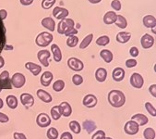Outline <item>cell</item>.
<instances>
[{"label": "cell", "instance_id": "obj_1", "mask_svg": "<svg viewBox=\"0 0 156 139\" xmlns=\"http://www.w3.org/2000/svg\"><path fill=\"white\" fill-rule=\"evenodd\" d=\"M108 102L114 108H120L126 102V96L120 90H112L108 94Z\"/></svg>", "mask_w": 156, "mask_h": 139}, {"label": "cell", "instance_id": "obj_2", "mask_svg": "<svg viewBox=\"0 0 156 139\" xmlns=\"http://www.w3.org/2000/svg\"><path fill=\"white\" fill-rule=\"evenodd\" d=\"M53 39H54V36L50 32H40L37 36V37L35 39V43L38 47H46L52 43Z\"/></svg>", "mask_w": 156, "mask_h": 139}, {"label": "cell", "instance_id": "obj_3", "mask_svg": "<svg viewBox=\"0 0 156 139\" xmlns=\"http://www.w3.org/2000/svg\"><path fill=\"white\" fill-rule=\"evenodd\" d=\"M75 26V22L72 19H64L61 20L57 25V32L59 34H65V32L69 29Z\"/></svg>", "mask_w": 156, "mask_h": 139}, {"label": "cell", "instance_id": "obj_4", "mask_svg": "<svg viewBox=\"0 0 156 139\" xmlns=\"http://www.w3.org/2000/svg\"><path fill=\"white\" fill-rule=\"evenodd\" d=\"M2 89H12V84L8 71H4L0 74V92Z\"/></svg>", "mask_w": 156, "mask_h": 139}, {"label": "cell", "instance_id": "obj_5", "mask_svg": "<svg viewBox=\"0 0 156 139\" xmlns=\"http://www.w3.org/2000/svg\"><path fill=\"white\" fill-rule=\"evenodd\" d=\"M68 66L74 72H80L84 68L83 62L77 58H69L68 59Z\"/></svg>", "mask_w": 156, "mask_h": 139}, {"label": "cell", "instance_id": "obj_6", "mask_svg": "<svg viewBox=\"0 0 156 139\" xmlns=\"http://www.w3.org/2000/svg\"><path fill=\"white\" fill-rule=\"evenodd\" d=\"M10 80H11L12 86H14L16 88H21L26 83L25 76L20 73H16Z\"/></svg>", "mask_w": 156, "mask_h": 139}, {"label": "cell", "instance_id": "obj_7", "mask_svg": "<svg viewBox=\"0 0 156 139\" xmlns=\"http://www.w3.org/2000/svg\"><path fill=\"white\" fill-rule=\"evenodd\" d=\"M139 128L140 126L138 125L137 122H135L134 121H129L126 122L124 126V132L126 133L127 134H129V135H134L136 134L138 132H139Z\"/></svg>", "mask_w": 156, "mask_h": 139}, {"label": "cell", "instance_id": "obj_8", "mask_svg": "<svg viewBox=\"0 0 156 139\" xmlns=\"http://www.w3.org/2000/svg\"><path fill=\"white\" fill-rule=\"evenodd\" d=\"M20 102L26 109H30L34 106V97L29 93H22L20 95Z\"/></svg>", "mask_w": 156, "mask_h": 139}, {"label": "cell", "instance_id": "obj_9", "mask_svg": "<svg viewBox=\"0 0 156 139\" xmlns=\"http://www.w3.org/2000/svg\"><path fill=\"white\" fill-rule=\"evenodd\" d=\"M130 85L137 89H140L144 85V80L143 77L137 73H134L131 76H130Z\"/></svg>", "mask_w": 156, "mask_h": 139}, {"label": "cell", "instance_id": "obj_10", "mask_svg": "<svg viewBox=\"0 0 156 139\" xmlns=\"http://www.w3.org/2000/svg\"><path fill=\"white\" fill-rule=\"evenodd\" d=\"M36 123L39 127L45 128L51 124V118L46 113H40L36 118Z\"/></svg>", "mask_w": 156, "mask_h": 139}, {"label": "cell", "instance_id": "obj_11", "mask_svg": "<svg viewBox=\"0 0 156 139\" xmlns=\"http://www.w3.org/2000/svg\"><path fill=\"white\" fill-rule=\"evenodd\" d=\"M97 97L94 96V95H91V94H89V95H86L82 100V104L87 107V108H93L97 105Z\"/></svg>", "mask_w": 156, "mask_h": 139}, {"label": "cell", "instance_id": "obj_12", "mask_svg": "<svg viewBox=\"0 0 156 139\" xmlns=\"http://www.w3.org/2000/svg\"><path fill=\"white\" fill-rule=\"evenodd\" d=\"M69 14V10L65 8H60V7H55L53 9V16L56 19V20H64L68 17V15Z\"/></svg>", "mask_w": 156, "mask_h": 139}, {"label": "cell", "instance_id": "obj_13", "mask_svg": "<svg viewBox=\"0 0 156 139\" xmlns=\"http://www.w3.org/2000/svg\"><path fill=\"white\" fill-rule=\"evenodd\" d=\"M140 44L144 49H149L154 45V38L152 36H151V34L145 33L140 39Z\"/></svg>", "mask_w": 156, "mask_h": 139}, {"label": "cell", "instance_id": "obj_14", "mask_svg": "<svg viewBox=\"0 0 156 139\" xmlns=\"http://www.w3.org/2000/svg\"><path fill=\"white\" fill-rule=\"evenodd\" d=\"M51 54L48 50H40L37 53V58L40 61V63L44 66V67H48L49 66V62H48V58H50Z\"/></svg>", "mask_w": 156, "mask_h": 139}, {"label": "cell", "instance_id": "obj_15", "mask_svg": "<svg viewBox=\"0 0 156 139\" xmlns=\"http://www.w3.org/2000/svg\"><path fill=\"white\" fill-rule=\"evenodd\" d=\"M112 78L115 82L123 81V79L125 78V71H124V69L120 68V67L115 68L113 73H112Z\"/></svg>", "mask_w": 156, "mask_h": 139}, {"label": "cell", "instance_id": "obj_16", "mask_svg": "<svg viewBox=\"0 0 156 139\" xmlns=\"http://www.w3.org/2000/svg\"><path fill=\"white\" fill-rule=\"evenodd\" d=\"M25 68L32 73L34 76H37L42 72V67L40 65H37L34 62H27L25 64Z\"/></svg>", "mask_w": 156, "mask_h": 139}, {"label": "cell", "instance_id": "obj_17", "mask_svg": "<svg viewBox=\"0 0 156 139\" xmlns=\"http://www.w3.org/2000/svg\"><path fill=\"white\" fill-rule=\"evenodd\" d=\"M131 121H134L135 122H137L139 126H143V125H145V124L148 123L149 119H148V117H147L146 115H144V114L137 113V114H135V115H133V116L131 117Z\"/></svg>", "mask_w": 156, "mask_h": 139}, {"label": "cell", "instance_id": "obj_18", "mask_svg": "<svg viewBox=\"0 0 156 139\" xmlns=\"http://www.w3.org/2000/svg\"><path fill=\"white\" fill-rule=\"evenodd\" d=\"M54 78V75L51 72H45L42 74L41 76V84L44 87H48Z\"/></svg>", "mask_w": 156, "mask_h": 139}, {"label": "cell", "instance_id": "obj_19", "mask_svg": "<svg viewBox=\"0 0 156 139\" xmlns=\"http://www.w3.org/2000/svg\"><path fill=\"white\" fill-rule=\"evenodd\" d=\"M131 38V34L129 32H120L116 34V41L120 44H126Z\"/></svg>", "mask_w": 156, "mask_h": 139}, {"label": "cell", "instance_id": "obj_20", "mask_svg": "<svg viewBox=\"0 0 156 139\" xmlns=\"http://www.w3.org/2000/svg\"><path fill=\"white\" fill-rule=\"evenodd\" d=\"M37 96L44 103H50L53 100L52 96L48 92L44 91V89H38L37 90Z\"/></svg>", "mask_w": 156, "mask_h": 139}, {"label": "cell", "instance_id": "obj_21", "mask_svg": "<svg viewBox=\"0 0 156 139\" xmlns=\"http://www.w3.org/2000/svg\"><path fill=\"white\" fill-rule=\"evenodd\" d=\"M42 25L48 29L50 32H54L55 29V21L51 18V17H46V18H44L42 20Z\"/></svg>", "mask_w": 156, "mask_h": 139}, {"label": "cell", "instance_id": "obj_22", "mask_svg": "<svg viewBox=\"0 0 156 139\" xmlns=\"http://www.w3.org/2000/svg\"><path fill=\"white\" fill-rule=\"evenodd\" d=\"M51 51L53 53L54 60L55 62H60L62 60V53H61V49L59 48V47L55 44H53L51 46Z\"/></svg>", "mask_w": 156, "mask_h": 139}, {"label": "cell", "instance_id": "obj_23", "mask_svg": "<svg viewBox=\"0 0 156 139\" xmlns=\"http://www.w3.org/2000/svg\"><path fill=\"white\" fill-rule=\"evenodd\" d=\"M116 13L115 11H108L105 13V15L104 16V22L107 25H110V24H113L116 21Z\"/></svg>", "mask_w": 156, "mask_h": 139}, {"label": "cell", "instance_id": "obj_24", "mask_svg": "<svg viewBox=\"0 0 156 139\" xmlns=\"http://www.w3.org/2000/svg\"><path fill=\"white\" fill-rule=\"evenodd\" d=\"M143 25L147 28H154L156 26V19L152 15H146L143 20Z\"/></svg>", "mask_w": 156, "mask_h": 139}, {"label": "cell", "instance_id": "obj_25", "mask_svg": "<svg viewBox=\"0 0 156 139\" xmlns=\"http://www.w3.org/2000/svg\"><path fill=\"white\" fill-rule=\"evenodd\" d=\"M82 128L88 133H91L92 132H94L96 130V124L93 121H90V120H86L83 122L82 123Z\"/></svg>", "mask_w": 156, "mask_h": 139}, {"label": "cell", "instance_id": "obj_26", "mask_svg": "<svg viewBox=\"0 0 156 139\" xmlns=\"http://www.w3.org/2000/svg\"><path fill=\"white\" fill-rule=\"evenodd\" d=\"M107 77V71L105 68H99L95 72V78L98 82L103 83L106 80Z\"/></svg>", "mask_w": 156, "mask_h": 139}, {"label": "cell", "instance_id": "obj_27", "mask_svg": "<svg viewBox=\"0 0 156 139\" xmlns=\"http://www.w3.org/2000/svg\"><path fill=\"white\" fill-rule=\"evenodd\" d=\"M61 107V110H62V115L64 117H69L72 113V109H71V106L68 102H62L60 105Z\"/></svg>", "mask_w": 156, "mask_h": 139}, {"label": "cell", "instance_id": "obj_28", "mask_svg": "<svg viewBox=\"0 0 156 139\" xmlns=\"http://www.w3.org/2000/svg\"><path fill=\"white\" fill-rule=\"evenodd\" d=\"M6 102H7V105L9 106V108L11 110H15L18 107V99L13 95L8 96L6 98Z\"/></svg>", "mask_w": 156, "mask_h": 139}, {"label": "cell", "instance_id": "obj_29", "mask_svg": "<svg viewBox=\"0 0 156 139\" xmlns=\"http://www.w3.org/2000/svg\"><path fill=\"white\" fill-rule=\"evenodd\" d=\"M51 116H52L53 120H55V121H57L60 119V117L62 116V110L59 105L55 106L51 109Z\"/></svg>", "mask_w": 156, "mask_h": 139}, {"label": "cell", "instance_id": "obj_30", "mask_svg": "<svg viewBox=\"0 0 156 139\" xmlns=\"http://www.w3.org/2000/svg\"><path fill=\"white\" fill-rule=\"evenodd\" d=\"M100 57L106 62L110 63L113 60V53L108 49H104L100 52Z\"/></svg>", "mask_w": 156, "mask_h": 139}, {"label": "cell", "instance_id": "obj_31", "mask_svg": "<svg viewBox=\"0 0 156 139\" xmlns=\"http://www.w3.org/2000/svg\"><path fill=\"white\" fill-rule=\"evenodd\" d=\"M115 23L118 28H121V29H125V28H127V26H128L127 19L125 18L124 16H122V15H117L116 21H115Z\"/></svg>", "mask_w": 156, "mask_h": 139}, {"label": "cell", "instance_id": "obj_32", "mask_svg": "<svg viewBox=\"0 0 156 139\" xmlns=\"http://www.w3.org/2000/svg\"><path fill=\"white\" fill-rule=\"evenodd\" d=\"M92 39H93V34L92 33H90V34H88V36H86V37H84L82 42L80 43V49H85L86 47H88L89 45L91 43Z\"/></svg>", "mask_w": 156, "mask_h": 139}, {"label": "cell", "instance_id": "obj_33", "mask_svg": "<svg viewBox=\"0 0 156 139\" xmlns=\"http://www.w3.org/2000/svg\"><path fill=\"white\" fill-rule=\"evenodd\" d=\"M69 129L71 130V132H73L74 133L78 134L81 131V126H80V124L77 121H71L69 122Z\"/></svg>", "mask_w": 156, "mask_h": 139}, {"label": "cell", "instance_id": "obj_34", "mask_svg": "<svg viewBox=\"0 0 156 139\" xmlns=\"http://www.w3.org/2000/svg\"><path fill=\"white\" fill-rule=\"evenodd\" d=\"M65 87V82L63 80H56L53 84V89L55 92H61Z\"/></svg>", "mask_w": 156, "mask_h": 139}, {"label": "cell", "instance_id": "obj_35", "mask_svg": "<svg viewBox=\"0 0 156 139\" xmlns=\"http://www.w3.org/2000/svg\"><path fill=\"white\" fill-rule=\"evenodd\" d=\"M143 136L145 139H154L155 138V131L154 129L149 127L146 128L143 132Z\"/></svg>", "mask_w": 156, "mask_h": 139}, {"label": "cell", "instance_id": "obj_36", "mask_svg": "<svg viewBox=\"0 0 156 139\" xmlns=\"http://www.w3.org/2000/svg\"><path fill=\"white\" fill-rule=\"evenodd\" d=\"M46 135L48 139H57L59 133H58V131L55 127H51L50 129H48Z\"/></svg>", "mask_w": 156, "mask_h": 139}, {"label": "cell", "instance_id": "obj_37", "mask_svg": "<svg viewBox=\"0 0 156 139\" xmlns=\"http://www.w3.org/2000/svg\"><path fill=\"white\" fill-rule=\"evenodd\" d=\"M109 43H110V38L107 36H102L101 37H99L96 40V44L101 47H105V46L108 45Z\"/></svg>", "mask_w": 156, "mask_h": 139}, {"label": "cell", "instance_id": "obj_38", "mask_svg": "<svg viewBox=\"0 0 156 139\" xmlns=\"http://www.w3.org/2000/svg\"><path fill=\"white\" fill-rule=\"evenodd\" d=\"M145 109H146V111L149 112V114H151L152 117H155V116H156V109L152 106V104H151V103L146 102V103H145Z\"/></svg>", "mask_w": 156, "mask_h": 139}, {"label": "cell", "instance_id": "obj_39", "mask_svg": "<svg viewBox=\"0 0 156 139\" xmlns=\"http://www.w3.org/2000/svg\"><path fill=\"white\" fill-rule=\"evenodd\" d=\"M55 1L56 0H43L42 1V8L44 9H49L55 4Z\"/></svg>", "mask_w": 156, "mask_h": 139}, {"label": "cell", "instance_id": "obj_40", "mask_svg": "<svg viewBox=\"0 0 156 139\" xmlns=\"http://www.w3.org/2000/svg\"><path fill=\"white\" fill-rule=\"evenodd\" d=\"M78 43H79V38L76 36L69 37V39L67 40V45L69 47H75L78 45Z\"/></svg>", "mask_w": 156, "mask_h": 139}, {"label": "cell", "instance_id": "obj_41", "mask_svg": "<svg viewBox=\"0 0 156 139\" xmlns=\"http://www.w3.org/2000/svg\"><path fill=\"white\" fill-rule=\"evenodd\" d=\"M105 133L103 130H98L95 133H93L91 139H105Z\"/></svg>", "mask_w": 156, "mask_h": 139}, {"label": "cell", "instance_id": "obj_42", "mask_svg": "<svg viewBox=\"0 0 156 139\" xmlns=\"http://www.w3.org/2000/svg\"><path fill=\"white\" fill-rule=\"evenodd\" d=\"M72 83L75 85H80L83 83V78L82 76H80V74H75L72 77Z\"/></svg>", "mask_w": 156, "mask_h": 139}, {"label": "cell", "instance_id": "obj_43", "mask_svg": "<svg viewBox=\"0 0 156 139\" xmlns=\"http://www.w3.org/2000/svg\"><path fill=\"white\" fill-rule=\"evenodd\" d=\"M77 33H78V30H77L76 28L72 27V28H69V29L65 32V36H66L67 37H71V36H76Z\"/></svg>", "mask_w": 156, "mask_h": 139}, {"label": "cell", "instance_id": "obj_44", "mask_svg": "<svg viewBox=\"0 0 156 139\" xmlns=\"http://www.w3.org/2000/svg\"><path fill=\"white\" fill-rule=\"evenodd\" d=\"M111 7L115 10L119 11L121 9V2L119 1V0H113V1L111 2Z\"/></svg>", "mask_w": 156, "mask_h": 139}, {"label": "cell", "instance_id": "obj_45", "mask_svg": "<svg viewBox=\"0 0 156 139\" xmlns=\"http://www.w3.org/2000/svg\"><path fill=\"white\" fill-rule=\"evenodd\" d=\"M137 60L136 59H134V58H129V59H128L127 61H126V66L128 67V68H133V67H135V66H137Z\"/></svg>", "mask_w": 156, "mask_h": 139}, {"label": "cell", "instance_id": "obj_46", "mask_svg": "<svg viewBox=\"0 0 156 139\" xmlns=\"http://www.w3.org/2000/svg\"><path fill=\"white\" fill-rule=\"evenodd\" d=\"M139 53H140V51H139V49H138L136 47H132L130 48V50H129V54H130V56H131L132 58L138 57V56H139Z\"/></svg>", "mask_w": 156, "mask_h": 139}, {"label": "cell", "instance_id": "obj_47", "mask_svg": "<svg viewBox=\"0 0 156 139\" xmlns=\"http://www.w3.org/2000/svg\"><path fill=\"white\" fill-rule=\"evenodd\" d=\"M60 139H73V136L69 132H64L60 135Z\"/></svg>", "mask_w": 156, "mask_h": 139}, {"label": "cell", "instance_id": "obj_48", "mask_svg": "<svg viewBox=\"0 0 156 139\" xmlns=\"http://www.w3.org/2000/svg\"><path fill=\"white\" fill-rule=\"evenodd\" d=\"M13 137H14V139H27V137H26V135H25L24 133H18V132L14 133Z\"/></svg>", "mask_w": 156, "mask_h": 139}, {"label": "cell", "instance_id": "obj_49", "mask_svg": "<svg viewBox=\"0 0 156 139\" xmlns=\"http://www.w3.org/2000/svg\"><path fill=\"white\" fill-rule=\"evenodd\" d=\"M9 121V118L8 115L4 114L2 112H0V122L5 123V122H8Z\"/></svg>", "mask_w": 156, "mask_h": 139}, {"label": "cell", "instance_id": "obj_50", "mask_svg": "<svg viewBox=\"0 0 156 139\" xmlns=\"http://www.w3.org/2000/svg\"><path fill=\"white\" fill-rule=\"evenodd\" d=\"M149 92L153 97H156V85H151L149 87Z\"/></svg>", "mask_w": 156, "mask_h": 139}, {"label": "cell", "instance_id": "obj_51", "mask_svg": "<svg viewBox=\"0 0 156 139\" xmlns=\"http://www.w3.org/2000/svg\"><path fill=\"white\" fill-rule=\"evenodd\" d=\"M34 0H20V2L21 5L23 6H30V5H32L34 3Z\"/></svg>", "mask_w": 156, "mask_h": 139}, {"label": "cell", "instance_id": "obj_52", "mask_svg": "<svg viewBox=\"0 0 156 139\" xmlns=\"http://www.w3.org/2000/svg\"><path fill=\"white\" fill-rule=\"evenodd\" d=\"M8 16V12L6 9H1L0 10V19H1V21H4Z\"/></svg>", "mask_w": 156, "mask_h": 139}, {"label": "cell", "instance_id": "obj_53", "mask_svg": "<svg viewBox=\"0 0 156 139\" xmlns=\"http://www.w3.org/2000/svg\"><path fill=\"white\" fill-rule=\"evenodd\" d=\"M4 65H5V59H4V58L0 57V69L3 68Z\"/></svg>", "mask_w": 156, "mask_h": 139}, {"label": "cell", "instance_id": "obj_54", "mask_svg": "<svg viewBox=\"0 0 156 139\" xmlns=\"http://www.w3.org/2000/svg\"><path fill=\"white\" fill-rule=\"evenodd\" d=\"M88 1L91 4H98L102 1V0H88Z\"/></svg>", "mask_w": 156, "mask_h": 139}, {"label": "cell", "instance_id": "obj_55", "mask_svg": "<svg viewBox=\"0 0 156 139\" xmlns=\"http://www.w3.org/2000/svg\"><path fill=\"white\" fill-rule=\"evenodd\" d=\"M3 106H4V102H3V100L1 98H0V109H2Z\"/></svg>", "mask_w": 156, "mask_h": 139}, {"label": "cell", "instance_id": "obj_56", "mask_svg": "<svg viewBox=\"0 0 156 139\" xmlns=\"http://www.w3.org/2000/svg\"><path fill=\"white\" fill-rule=\"evenodd\" d=\"M105 139H112L111 137H105Z\"/></svg>", "mask_w": 156, "mask_h": 139}]
</instances>
